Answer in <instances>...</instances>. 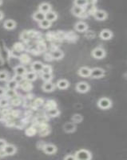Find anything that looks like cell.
<instances>
[{
	"label": "cell",
	"mask_w": 127,
	"mask_h": 160,
	"mask_svg": "<svg viewBox=\"0 0 127 160\" xmlns=\"http://www.w3.org/2000/svg\"><path fill=\"white\" fill-rule=\"evenodd\" d=\"M43 99L42 98H37V99H35V102H34V105H35L36 107H39V106H41L43 105Z\"/></svg>",
	"instance_id": "40"
},
{
	"label": "cell",
	"mask_w": 127,
	"mask_h": 160,
	"mask_svg": "<svg viewBox=\"0 0 127 160\" xmlns=\"http://www.w3.org/2000/svg\"><path fill=\"white\" fill-rule=\"evenodd\" d=\"M6 145H7V143H6L5 141L3 140V139H0V149H3Z\"/></svg>",
	"instance_id": "42"
},
{
	"label": "cell",
	"mask_w": 127,
	"mask_h": 160,
	"mask_svg": "<svg viewBox=\"0 0 127 160\" xmlns=\"http://www.w3.org/2000/svg\"><path fill=\"white\" fill-rule=\"evenodd\" d=\"M33 18H34V20H35V21L41 22L42 20L46 19V14L39 11V12H35V14H34V16H33Z\"/></svg>",
	"instance_id": "19"
},
{
	"label": "cell",
	"mask_w": 127,
	"mask_h": 160,
	"mask_svg": "<svg viewBox=\"0 0 127 160\" xmlns=\"http://www.w3.org/2000/svg\"><path fill=\"white\" fill-rule=\"evenodd\" d=\"M43 66H44V64L42 62L35 61V62H34L31 64V68L35 73H39V72H42Z\"/></svg>",
	"instance_id": "12"
},
{
	"label": "cell",
	"mask_w": 127,
	"mask_h": 160,
	"mask_svg": "<svg viewBox=\"0 0 127 160\" xmlns=\"http://www.w3.org/2000/svg\"><path fill=\"white\" fill-rule=\"evenodd\" d=\"M8 78V73L5 71H1L0 72V81H4Z\"/></svg>",
	"instance_id": "36"
},
{
	"label": "cell",
	"mask_w": 127,
	"mask_h": 160,
	"mask_svg": "<svg viewBox=\"0 0 127 160\" xmlns=\"http://www.w3.org/2000/svg\"><path fill=\"white\" fill-rule=\"evenodd\" d=\"M70 85L69 81L67 80H65V79H62V80H59L58 82H57V87L60 89H67Z\"/></svg>",
	"instance_id": "16"
},
{
	"label": "cell",
	"mask_w": 127,
	"mask_h": 160,
	"mask_svg": "<svg viewBox=\"0 0 127 160\" xmlns=\"http://www.w3.org/2000/svg\"><path fill=\"white\" fill-rule=\"evenodd\" d=\"M54 88H55V86L51 81L45 82V84H43V85H42L43 91L47 92V93H50V92L54 91Z\"/></svg>",
	"instance_id": "13"
},
{
	"label": "cell",
	"mask_w": 127,
	"mask_h": 160,
	"mask_svg": "<svg viewBox=\"0 0 127 160\" xmlns=\"http://www.w3.org/2000/svg\"><path fill=\"white\" fill-rule=\"evenodd\" d=\"M3 12H0V20H3Z\"/></svg>",
	"instance_id": "45"
},
{
	"label": "cell",
	"mask_w": 127,
	"mask_h": 160,
	"mask_svg": "<svg viewBox=\"0 0 127 160\" xmlns=\"http://www.w3.org/2000/svg\"><path fill=\"white\" fill-rule=\"evenodd\" d=\"M21 84H20V85H21V88L23 89L24 91H31L32 89V88H33V85H32V84L31 83V81H27V80H23L22 81L20 82Z\"/></svg>",
	"instance_id": "10"
},
{
	"label": "cell",
	"mask_w": 127,
	"mask_h": 160,
	"mask_svg": "<svg viewBox=\"0 0 127 160\" xmlns=\"http://www.w3.org/2000/svg\"><path fill=\"white\" fill-rule=\"evenodd\" d=\"M2 3H3V2H2V0H0V5L2 4Z\"/></svg>",
	"instance_id": "47"
},
{
	"label": "cell",
	"mask_w": 127,
	"mask_h": 160,
	"mask_svg": "<svg viewBox=\"0 0 127 160\" xmlns=\"http://www.w3.org/2000/svg\"><path fill=\"white\" fill-rule=\"evenodd\" d=\"M3 118V113H0V120H2Z\"/></svg>",
	"instance_id": "46"
},
{
	"label": "cell",
	"mask_w": 127,
	"mask_h": 160,
	"mask_svg": "<svg viewBox=\"0 0 127 160\" xmlns=\"http://www.w3.org/2000/svg\"><path fill=\"white\" fill-rule=\"evenodd\" d=\"M74 4L76 6L85 8L87 6V0H75L74 1Z\"/></svg>",
	"instance_id": "32"
},
{
	"label": "cell",
	"mask_w": 127,
	"mask_h": 160,
	"mask_svg": "<svg viewBox=\"0 0 127 160\" xmlns=\"http://www.w3.org/2000/svg\"><path fill=\"white\" fill-rule=\"evenodd\" d=\"M57 18H58V15L56 14V12L50 11L49 12L46 13V20H49L51 23L57 20Z\"/></svg>",
	"instance_id": "18"
},
{
	"label": "cell",
	"mask_w": 127,
	"mask_h": 160,
	"mask_svg": "<svg viewBox=\"0 0 127 160\" xmlns=\"http://www.w3.org/2000/svg\"><path fill=\"white\" fill-rule=\"evenodd\" d=\"M50 56L53 60H61L64 56V53L60 50H56V51H53L50 53Z\"/></svg>",
	"instance_id": "21"
},
{
	"label": "cell",
	"mask_w": 127,
	"mask_h": 160,
	"mask_svg": "<svg viewBox=\"0 0 127 160\" xmlns=\"http://www.w3.org/2000/svg\"><path fill=\"white\" fill-rule=\"evenodd\" d=\"M3 150L4 153L6 155H13L16 152V147L13 145H6L4 146Z\"/></svg>",
	"instance_id": "8"
},
{
	"label": "cell",
	"mask_w": 127,
	"mask_h": 160,
	"mask_svg": "<svg viewBox=\"0 0 127 160\" xmlns=\"http://www.w3.org/2000/svg\"><path fill=\"white\" fill-rule=\"evenodd\" d=\"M59 110H58L57 108H54V109H48V111H47V114L50 116V117H57L59 115Z\"/></svg>",
	"instance_id": "28"
},
{
	"label": "cell",
	"mask_w": 127,
	"mask_h": 160,
	"mask_svg": "<svg viewBox=\"0 0 127 160\" xmlns=\"http://www.w3.org/2000/svg\"><path fill=\"white\" fill-rule=\"evenodd\" d=\"M5 92H6V90L4 89L3 88L0 87V98L3 97L4 95H5Z\"/></svg>",
	"instance_id": "44"
},
{
	"label": "cell",
	"mask_w": 127,
	"mask_h": 160,
	"mask_svg": "<svg viewBox=\"0 0 127 160\" xmlns=\"http://www.w3.org/2000/svg\"><path fill=\"white\" fill-rule=\"evenodd\" d=\"M45 108H46L47 110H48V109H54V108H57V104H56V102H54V101H53V100H49V101H47L46 104H45Z\"/></svg>",
	"instance_id": "27"
},
{
	"label": "cell",
	"mask_w": 127,
	"mask_h": 160,
	"mask_svg": "<svg viewBox=\"0 0 127 160\" xmlns=\"http://www.w3.org/2000/svg\"><path fill=\"white\" fill-rule=\"evenodd\" d=\"M15 73L16 75H20V76H24L27 73V69L23 65H19L15 67Z\"/></svg>",
	"instance_id": "24"
},
{
	"label": "cell",
	"mask_w": 127,
	"mask_h": 160,
	"mask_svg": "<svg viewBox=\"0 0 127 160\" xmlns=\"http://www.w3.org/2000/svg\"><path fill=\"white\" fill-rule=\"evenodd\" d=\"M88 28V26L87 24L84 23V22H78L75 25V29L76 31H79V32H84L87 30Z\"/></svg>",
	"instance_id": "17"
},
{
	"label": "cell",
	"mask_w": 127,
	"mask_h": 160,
	"mask_svg": "<svg viewBox=\"0 0 127 160\" xmlns=\"http://www.w3.org/2000/svg\"><path fill=\"white\" fill-rule=\"evenodd\" d=\"M52 72V68L50 65H44L42 68V73H51Z\"/></svg>",
	"instance_id": "38"
},
{
	"label": "cell",
	"mask_w": 127,
	"mask_h": 160,
	"mask_svg": "<svg viewBox=\"0 0 127 160\" xmlns=\"http://www.w3.org/2000/svg\"><path fill=\"white\" fill-rule=\"evenodd\" d=\"M16 27V23L12 20H8L5 21L4 23V27L7 30H12Z\"/></svg>",
	"instance_id": "23"
},
{
	"label": "cell",
	"mask_w": 127,
	"mask_h": 160,
	"mask_svg": "<svg viewBox=\"0 0 127 160\" xmlns=\"http://www.w3.org/2000/svg\"><path fill=\"white\" fill-rule=\"evenodd\" d=\"M18 85H19V82L16 81L15 79L10 81L7 83V88L9 89H15L16 88L18 87Z\"/></svg>",
	"instance_id": "30"
},
{
	"label": "cell",
	"mask_w": 127,
	"mask_h": 160,
	"mask_svg": "<svg viewBox=\"0 0 127 160\" xmlns=\"http://www.w3.org/2000/svg\"><path fill=\"white\" fill-rule=\"evenodd\" d=\"M42 78L43 81H45L46 82L50 81L53 78V75H52V73H42Z\"/></svg>",
	"instance_id": "33"
},
{
	"label": "cell",
	"mask_w": 127,
	"mask_h": 160,
	"mask_svg": "<svg viewBox=\"0 0 127 160\" xmlns=\"http://www.w3.org/2000/svg\"><path fill=\"white\" fill-rule=\"evenodd\" d=\"M36 132L37 131H36V129H35V127H29V128H27L26 129V134L29 137L34 136L35 134H36Z\"/></svg>",
	"instance_id": "31"
},
{
	"label": "cell",
	"mask_w": 127,
	"mask_h": 160,
	"mask_svg": "<svg viewBox=\"0 0 127 160\" xmlns=\"http://www.w3.org/2000/svg\"><path fill=\"white\" fill-rule=\"evenodd\" d=\"M9 104V101H8V98H2L0 100V107H6L8 106Z\"/></svg>",
	"instance_id": "39"
},
{
	"label": "cell",
	"mask_w": 127,
	"mask_h": 160,
	"mask_svg": "<svg viewBox=\"0 0 127 160\" xmlns=\"http://www.w3.org/2000/svg\"><path fill=\"white\" fill-rule=\"evenodd\" d=\"M37 78V74L35 72H28L26 74L24 75V79L27 80V81H35Z\"/></svg>",
	"instance_id": "20"
},
{
	"label": "cell",
	"mask_w": 127,
	"mask_h": 160,
	"mask_svg": "<svg viewBox=\"0 0 127 160\" xmlns=\"http://www.w3.org/2000/svg\"><path fill=\"white\" fill-rule=\"evenodd\" d=\"M43 151L48 155H53L57 151V147L53 144H46L43 148Z\"/></svg>",
	"instance_id": "9"
},
{
	"label": "cell",
	"mask_w": 127,
	"mask_h": 160,
	"mask_svg": "<svg viewBox=\"0 0 127 160\" xmlns=\"http://www.w3.org/2000/svg\"><path fill=\"white\" fill-rule=\"evenodd\" d=\"M94 16L97 20L103 21L107 18V13L104 11H102V10H97L96 12H94Z\"/></svg>",
	"instance_id": "6"
},
{
	"label": "cell",
	"mask_w": 127,
	"mask_h": 160,
	"mask_svg": "<svg viewBox=\"0 0 127 160\" xmlns=\"http://www.w3.org/2000/svg\"><path fill=\"white\" fill-rule=\"evenodd\" d=\"M11 103L13 106H19L20 104H21V99L16 96V97H15V98H12Z\"/></svg>",
	"instance_id": "37"
},
{
	"label": "cell",
	"mask_w": 127,
	"mask_h": 160,
	"mask_svg": "<svg viewBox=\"0 0 127 160\" xmlns=\"http://www.w3.org/2000/svg\"><path fill=\"white\" fill-rule=\"evenodd\" d=\"M39 11L46 14L47 12L51 11V6L49 3H42L39 6Z\"/></svg>",
	"instance_id": "22"
},
{
	"label": "cell",
	"mask_w": 127,
	"mask_h": 160,
	"mask_svg": "<svg viewBox=\"0 0 127 160\" xmlns=\"http://www.w3.org/2000/svg\"><path fill=\"white\" fill-rule=\"evenodd\" d=\"M92 56L98 60L103 59L106 56V51L102 47H96L93 50Z\"/></svg>",
	"instance_id": "4"
},
{
	"label": "cell",
	"mask_w": 127,
	"mask_h": 160,
	"mask_svg": "<svg viewBox=\"0 0 127 160\" xmlns=\"http://www.w3.org/2000/svg\"><path fill=\"white\" fill-rule=\"evenodd\" d=\"M89 89H90V86L86 82H79L76 85V90L78 93H81V94L87 93Z\"/></svg>",
	"instance_id": "5"
},
{
	"label": "cell",
	"mask_w": 127,
	"mask_h": 160,
	"mask_svg": "<svg viewBox=\"0 0 127 160\" xmlns=\"http://www.w3.org/2000/svg\"><path fill=\"white\" fill-rule=\"evenodd\" d=\"M75 159L78 160L91 159V154L87 150H79L75 154Z\"/></svg>",
	"instance_id": "1"
},
{
	"label": "cell",
	"mask_w": 127,
	"mask_h": 160,
	"mask_svg": "<svg viewBox=\"0 0 127 160\" xmlns=\"http://www.w3.org/2000/svg\"><path fill=\"white\" fill-rule=\"evenodd\" d=\"M113 37V32L109 29H104L100 32V38L103 40H109Z\"/></svg>",
	"instance_id": "7"
},
{
	"label": "cell",
	"mask_w": 127,
	"mask_h": 160,
	"mask_svg": "<svg viewBox=\"0 0 127 160\" xmlns=\"http://www.w3.org/2000/svg\"><path fill=\"white\" fill-rule=\"evenodd\" d=\"M90 71L91 69L89 68L88 67H82L78 70V74L83 77H88L90 75Z\"/></svg>",
	"instance_id": "15"
},
{
	"label": "cell",
	"mask_w": 127,
	"mask_h": 160,
	"mask_svg": "<svg viewBox=\"0 0 127 160\" xmlns=\"http://www.w3.org/2000/svg\"><path fill=\"white\" fill-rule=\"evenodd\" d=\"M51 26V22H50L49 20H43L41 22H39V27L42 28V29H46L49 28Z\"/></svg>",
	"instance_id": "26"
},
{
	"label": "cell",
	"mask_w": 127,
	"mask_h": 160,
	"mask_svg": "<svg viewBox=\"0 0 127 160\" xmlns=\"http://www.w3.org/2000/svg\"><path fill=\"white\" fill-rule=\"evenodd\" d=\"M72 13L74 16H83L85 13V8L82 7H78V6H74L72 8Z\"/></svg>",
	"instance_id": "11"
},
{
	"label": "cell",
	"mask_w": 127,
	"mask_h": 160,
	"mask_svg": "<svg viewBox=\"0 0 127 160\" xmlns=\"http://www.w3.org/2000/svg\"><path fill=\"white\" fill-rule=\"evenodd\" d=\"M63 129L67 133H72L76 129V126H75L74 122H67V123H66L64 125Z\"/></svg>",
	"instance_id": "14"
},
{
	"label": "cell",
	"mask_w": 127,
	"mask_h": 160,
	"mask_svg": "<svg viewBox=\"0 0 127 160\" xmlns=\"http://www.w3.org/2000/svg\"><path fill=\"white\" fill-rule=\"evenodd\" d=\"M72 121L74 123H80L82 121V117L80 114H74L72 117Z\"/></svg>",
	"instance_id": "34"
},
{
	"label": "cell",
	"mask_w": 127,
	"mask_h": 160,
	"mask_svg": "<svg viewBox=\"0 0 127 160\" xmlns=\"http://www.w3.org/2000/svg\"><path fill=\"white\" fill-rule=\"evenodd\" d=\"M19 60L21 63L23 64H29V63L31 62V57L27 54L21 55L19 57Z\"/></svg>",
	"instance_id": "25"
},
{
	"label": "cell",
	"mask_w": 127,
	"mask_h": 160,
	"mask_svg": "<svg viewBox=\"0 0 127 160\" xmlns=\"http://www.w3.org/2000/svg\"><path fill=\"white\" fill-rule=\"evenodd\" d=\"M105 75V71L101 68H94L90 71V77L91 78L94 79H98L102 78V77H104Z\"/></svg>",
	"instance_id": "2"
},
{
	"label": "cell",
	"mask_w": 127,
	"mask_h": 160,
	"mask_svg": "<svg viewBox=\"0 0 127 160\" xmlns=\"http://www.w3.org/2000/svg\"><path fill=\"white\" fill-rule=\"evenodd\" d=\"M4 96H6L7 98H11L12 99L13 98L17 96V94H16L15 89H8V90H6Z\"/></svg>",
	"instance_id": "29"
},
{
	"label": "cell",
	"mask_w": 127,
	"mask_h": 160,
	"mask_svg": "<svg viewBox=\"0 0 127 160\" xmlns=\"http://www.w3.org/2000/svg\"><path fill=\"white\" fill-rule=\"evenodd\" d=\"M14 49H15L16 52H23V50H24V46H23V43H16L14 45Z\"/></svg>",
	"instance_id": "35"
},
{
	"label": "cell",
	"mask_w": 127,
	"mask_h": 160,
	"mask_svg": "<svg viewBox=\"0 0 127 160\" xmlns=\"http://www.w3.org/2000/svg\"><path fill=\"white\" fill-rule=\"evenodd\" d=\"M64 159H66V160H69V159L74 160V159H75V156H73V155H69L66 156Z\"/></svg>",
	"instance_id": "43"
},
{
	"label": "cell",
	"mask_w": 127,
	"mask_h": 160,
	"mask_svg": "<svg viewBox=\"0 0 127 160\" xmlns=\"http://www.w3.org/2000/svg\"><path fill=\"white\" fill-rule=\"evenodd\" d=\"M98 106L101 109H108L112 106V102L109 98H102L99 99V101L98 102Z\"/></svg>",
	"instance_id": "3"
},
{
	"label": "cell",
	"mask_w": 127,
	"mask_h": 160,
	"mask_svg": "<svg viewBox=\"0 0 127 160\" xmlns=\"http://www.w3.org/2000/svg\"><path fill=\"white\" fill-rule=\"evenodd\" d=\"M14 79H15V80L17 82L20 83V82L22 81L23 80V76H20V75H16L15 77H14Z\"/></svg>",
	"instance_id": "41"
}]
</instances>
